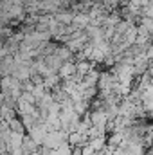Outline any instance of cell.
<instances>
[{
	"mask_svg": "<svg viewBox=\"0 0 153 155\" xmlns=\"http://www.w3.org/2000/svg\"><path fill=\"white\" fill-rule=\"evenodd\" d=\"M141 25H144L150 33H153V20L151 18H141V22H139Z\"/></svg>",
	"mask_w": 153,
	"mask_h": 155,
	"instance_id": "11",
	"label": "cell"
},
{
	"mask_svg": "<svg viewBox=\"0 0 153 155\" xmlns=\"http://www.w3.org/2000/svg\"><path fill=\"white\" fill-rule=\"evenodd\" d=\"M139 18H153V5H142L139 9Z\"/></svg>",
	"mask_w": 153,
	"mask_h": 155,
	"instance_id": "8",
	"label": "cell"
},
{
	"mask_svg": "<svg viewBox=\"0 0 153 155\" xmlns=\"http://www.w3.org/2000/svg\"><path fill=\"white\" fill-rule=\"evenodd\" d=\"M18 99H22L24 103H29V105H33V107L36 105V99H34V96H33L31 92H22Z\"/></svg>",
	"mask_w": 153,
	"mask_h": 155,
	"instance_id": "10",
	"label": "cell"
},
{
	"mask_svg": "<svg viewBox=\"0 0 153 155\" xmlns=\"http://www.w3.org/2000/svg\"><path fill=\"white\" fill-rule=\"evenodd\" d=\"M54 155H72V146H69L65 143V144H61L60 148L54 150Z\"/></svg>",
	"mask_w": 153,
	"mask_h": 155,
	"instance_id": "9",
	"label": "cell"
},
{
	"mask_svg": "<svg viewBox=\"0 0 153 155\" xmlns=\"http://www.w3.org/2000/svg\"><path fill=\"white\" fill-rule=\"evenodd\" d=\"M52 18H54V22L60 24V25H70V22H72V18H74V13H72L70 9H61V11L54 13Z\"/></svg>",
	"mask_w": 153,
	"mask_h": 155,
	"instance_id": "2",
	"label": "cell"
},
{
	"mask_svg": "<svg viewBox=\"0 0 153 155\" xmlns=\"http://www.w3.org/2000/svg\"><path fill=\"white\" fill-rule=\"evenodd\" d=\"M7 128H9V132L20 134V135H24V132H25V128H24V124H22V121H20L18 117L9 119V121H7Z\"/></svg>",
	"mask_w": 153,
	"mask_h": 155,
	"instance_id": "7",
	"label": "cell"
},
{
	"mask_svg": "<svg viewBox=\"0 0 153 155\" xmlns=\"http://www.w3.org/2000/svg\"><path fill=\"white\" fill-rule=\"evenodd\" d=\"M94 67H96V65H92V63L86 61V60H83V61H76V76H79L81 79H83V76H86Z\"/></svg>",
	"mask_w": 153,
	"mask_h": 155,
	"instance_id": "6",
	"label": "cell"
},
{
	"mask_svg": "<svg viewBox=\"0 0 153 155\" xmlns=\"http://www.w3.org/2000/svg\"><path fill=\"white\" fill-rule=\"evenodd\" d=\"M5 56H9V52H7V49H5L4 45H0V61H2Z\"/></svg>",
	"mask_w": 153,
	"mask_h": 155,
	"instance_id": "12",
	"label": "cell"
},
{
	"mask_svg": "<svg viewBox=\"0 0 153 155\" xmlns=\"http://www.w3.org/2000/svg\"><path fill=\"white\" fill-rule=\"evenodd\" d=\"M41 61H43V65H45L49 71H52L54 74L58 72L60 65L63 63V61H60V58H58V56H54V54H50V56H43V58H41Z\"/></svg>",
	"mask_w": 153,
	"mask_h": 155,
	"instance_id": "3",
	"label": "cell"
},
{
	"mask_svg": "<svg viewBox=\"0 0 153 155\" xmlns=\"http://www.w3.org/2000/svg\"><path fill=\"white\" fill-rule=\"evenodd\" d=\"M56 74L60 79H72V76L76 74V63L74 61H63Z\"/></svg>",
	"mask_w": 153,
	"mask_h": 155,
	"instance_id": "1",
	"label": "cell"
},
{
	"mask_svg": "<svg viewBox=\"0 0 153 155\" xmlns=\"http://www.w3.org/2000/svg\"><path fill=\"white\" fill-rule=\"evenodd\" d=\"M97 79H99V71H96V67L86 74V76H83V81H81V85H83V88H88V87H96L97 85Z\"/></svg>",
	"mask_w": 153,
	"mask_h": 155,
	"instance_id": "4",
	"label": "cell"
},
{
	"mask_svg": "<svg viewBox=\"0 0 153 155\" xmlns=\"http://www.w3.org/2000/svg\"><path fill=\"white\" fill-rule=\"evenodd\" d=\"M54 56H58V58H60V61H74V54H72L65 45H61V43H58Z\"/></svg>",
	"mask_w": 153,
	"mask_h": 155,
	"instance_id": "5",
	"label": "cell"
}]
</instances>
